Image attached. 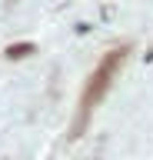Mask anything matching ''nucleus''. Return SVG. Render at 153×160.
<instances>
[{
	"label": "nucleus",
	"instance_id": "f257e3e1",
	"mask_svg": "<svg viewBox=\"0 0 153 160\" xmlns=\"http://www.w3.org/2000/svg\"><path fill=\"white\" fill-rule=\"evenodd\" d=\"M120 57H123V53L117 50V53H110V57L103 60V67L97 70V77H93V80H97V87H90V93H87V107H90L93 100H97V97L103 93V90H107V83H110V73H113V67L120 63Z\"/></svg>",
	"mask_w": 153,
	"mask_h": 160
}]
</instances>
